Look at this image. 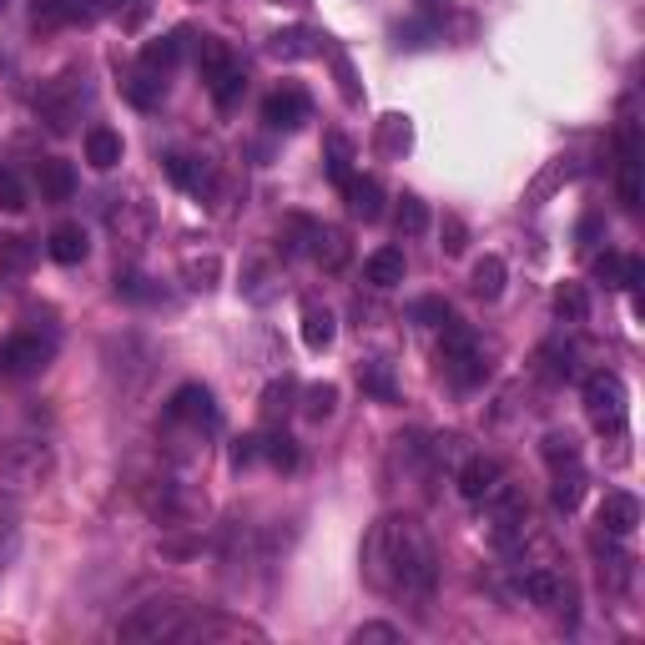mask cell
<instances>
[{"instance_id":"cell-1","label":"cell","mask_w":645,"mask_h":645,"mask_svg":"<svg viewBox=\"0 0 645 645\" xmlns=\"http://www.w3.org/2000/svg\"><path fill=\"white\" fill-rule=\"evenodd\" d=\"M363 575L378 590H399V595H429L439 580V560L429 535L414 520H378L363 540Z\"/></svg>"},{"instance_id":"cell-2","label":"cell","mask_w":645,"mask_h":645,"mask_svg":"<svg viewBox=\"0 0 645 645\" xmlns=\"http://www.w3.org/2000/svg\"><path fill=\"white\" fill-rule=\"evenodd\" d=\"M439 363H444L449 383H459V389H474V383L489 378V363H484L479 338L469 328H459V323H444V353H439Z\"/></svg>"},{"instance_id":"cell-3","label":"cell","mask_w":645,"mask_h":645,"mask_svg":"<svg viewBox=\"0 0 645 645\" xmlns=\"http://www.w3.org/2000/svg\"><path fill=\"white\" fill-rule=\"evenodd\" d=\"M202 81H207V91H212V101L217 106H232L237 96H242V86H247V76H242V66L232 61V51L222 46V41H212V36H202Z\"/></svg>"},{"instance_id":"cell-4","label":"cell","mask_w":645,"mask_h":645,"mask_svg":"<svg viewBox=\"0 0 645 645\" xmlns=\"http://www.w3.org/2000/svg\"><path fill=\"white\" fill-rule=\"evenodd\" d=\"M51 358H56V343L41 333H16L0 343V373L6 378H36L41 368H51Z\"/></svg>"},{"instance_id":"cell-5","label":"cell","mask_w":645,"mask_h":645,"mask_svg":"<svg viewBox=\"0 0 645 645\" xmlns=\"http://www.w3.org/2000/svg\"><path fill=\"white\" fill-rule=\"evenodd\" d=\"M585 409L600 429H620L625 424V383L615 373H590L585 378Z\"/></svg>"},{"instance_id":"cell-6","label":"cell","mask_w":645,"mask_h":645,"mask_svg":"<svg viewBox=\"0 0 645 645\" xmlns=\"http://www.w3.org/2000/svg\"><path fill=\"white\" fill-rule=\"evenodd\" d=\"M182 600H157V605H147V610H137L132 620H121V635L126 640H162V635H187V625H182Z\"/></svg>"},{"instance_id":"cell-7","label":"cell","mask_w":645,"mask_h":645,"mask_svg":"<svg viewBox=\"0 0 645 645\" xmlns=\"http://www.w3.org/2000/svg\"><path fill=\"white\" fill-rule=\"evenodd\" d=\"M313 116V101L303 86H278L268 101H263V121L273 126V132H298V126Z\"/></svg>"},{"instance_id":"cell-8","label":"cell","mask_w":645,"mask_h":645,"mask_svg":"<svg viewBox=\"0 0 645 645\" xmlns=\"http://www.w3.org/2000/svg\"><path fill=\"white\" fill-rule=\"evenodd\" d=\"M635 525H640V499L625 494V489H610L600 499V530L615 535V540H625V535H635Z\"/></svg>"},{"instance_id":"cell-9","label":"cell","mask_w":645,"mask_h":645,"mask_svg":"<svg viewBox=\"0 0 645 645\" xmlns=\"http://www.w3.org/2000/svg\"><path fill=\"white\" fill-rule=\"evenodd\" d=\"M167 419L172 424H212L217 404H212V394L202 389V383H182V389L172 394V404H167Z\"/></svg>"},{"instance_id":"cell-10","label":"cell","mask_w":645,"mask_h":645,"mask_svg":"<svg viewBox=\"0 0 645 645\" xmlns=\"http://www.w3.org/2000/svg\"><path fill=\"white\" fill-rule=\"evenodd\" d=\"M620 207L640 212V137H635V126L620 132Z\"/></svg>"},{"instance_id":"cell-11","label":"cell","mask_w":645,"mask_h":645,"mask_svg":"<svg viewBox=\"0 0 645 645\" xmlns=\"http://www.w3.org/2000/svg\"><path fill=\"white\" fill-rule=\"evenodd\" d=\"M520 595H525L530 605H545V610L570 605V585H565L555 570H530V575H520Z\"/></svg>"},{"instance_id":"cell-12","label":"cell","mask_w":645,"mask_h":645,"mask_svg":"<svg viewBox=\"0 0 645 645\" xmlns=\"http://www.w3.org/2000/svg\"><path fill=\"white\" fill-rule=\"evenodd\" d=\"M167 177H172L182 192H192V197H207V192L217 187L212 167H207V162H197V157H182V152H172V157H167Z\"/></svg>"},{"instance_id":"cell-13","label":"cell","mask_w":645,"mask_h":645,"mask_svg":"<svg viewBox=\"0 0 645 645\" xmlns=\"http://www.w3.org/2000/svg\"><path fill=\"white\" fill-rule=\"evenodd\" d=\"M404 247H378L368 263H363V278L373 283V288H399L404 283Z\"/></svg>"},{"instance_id":"cell-14","label":"cell","mask_w":645,"mask_h":645,"mask_svg":"<svg viewBox=\"0 0 645 645\" xmlns=\"http://www.w3.org/2000/svg\"><path fill=\"white\" fill-rule=\"evenodd\" d=\"M499 479H504V469H499L494 459H484V454H479V459H469V464L459 469V494L479 504V499H484V494H489Z\"/></svg>"},{"instance_id":"cell-15","label":"cell","mask_w":645,"mask_h":645,"mask_svg":"<svg viewBox=\"0 0 645 645\" xmlns=\"http://www.w3.org/2000/svg\"><path fill=\"white\" fill-rule=\"evenodd\" d=\"M192 31L182 26V31H172V36H162V41H147L142 46V71H152V76H167L172 66H177V56H182V41H187Z\"/></svg>"},{"instance_id":"cell-16","label":"cell","mask_w":645,"mask_h":645,"mask_svg":"<svg viewBox=\"0 0 645 645\" xmlns=\"http://www.w3.org/2000/svg\"><path fill=\"white\" fill-rule=\"evenodd\" d=\"M36 182H41V202H71V192H76L71 162H56V157L36 167Z\"/></svg>"},{"instance_id":"cell-17","label":"cell","mask_w":645,"mask_h":645,"mask_svg":"<svg viewBox=\"0 0 645 645\" xmlns=\"http://www.w3.org/2000/svg\"><path fill=\"white\" fill-rule=\"evenodd\" d=\"M343 197H348V212H353V217H363V222H378V217H383V187H378L373 177H353V182L343 187Z\"/></svg>"},{"instance_id":"cell-18","label":"cell","mask_w":645,"mask_h":645,"mask_svg":"<svg viewBox=\"0 0 645 645\" xmlns=\"http://www.w3.org/2000/svg\"><path fill=\"white\" fill-rule=\"evenodd\" d=\"M121 132H111V126H91L86 132V162L96 167V172H111L116 162H121Z\"/></svg>"},{"instance_id":"cell-19","label":"cell","mask_w":645,"mask_h":645,"mask_svg":"<svg viewBox=\"0 0 645 645\" xmlns=\"http://www.w3.org/2000/svg\"><path fill=\"white\" fill-rule=\"evenodd\" d=\"M323 51V41L313 36V31H278L273 41H268V56L273 61H308V56H318Z\"/></svg>"},{"instance_id":"cell-20","label":"cell","mask_w":645,"mask_h":645,"mask_svg":"<svg viewBox=\"0 0 645 645\" xmlns=\"http://www.w3.org/2000/svg\"><path fill=\"white\" fill-rule=\"evenodd\" d=\"M333 338H338L333 313H328L323 303H303V343H308L313 353H323V348H333Z\"/></svg>"},{"instance_id":"cell-21","label":"cell","mask_w":645,"mask_h":645,"mask_svg":"<svg viewBox=\"0 0 645 645\" xmlns=\"http://www.w3.org/2000/svg\"><path fill=\"white\" fill-rule=\"evenodd\" d=\"M46 252L56 257L61 268H76L81 257H86V232L76 227V222H61L56 232H51V242H46Z\"/></svg>"},{"instance_id":"cell-22","label":"cell","mask_w":645,"mask_h":645,"mask_svg":"<svg viewBox=\"0 0 645 645\" xmlns=\"http://www.w3.org/2000/svg\"><path fill=\"white\" fill-rule=\"evenodd\" d=\"M504 257H494V252H484L479 263H474V278H469V288H474V298H484V303H494L499 293H504Z\"/></svg>"},{"instance_id":"cell-23","label":"cell","mask_w":645,"mask_h":645,"mask_svg":"<svg viewBox=\"0 0 645 645\" xmlns=\"http://www.w3.org/2000/svg\"><path fill=\"white\" fill-rule=\"evenodd\" d=\"M409 142H414V132H409V116H383L378 121V152L383 157H404L409 152Z\"/></svg>"},{"instance_id":"cell-24","label":"cell","mask_w":645,"mask_h":645,"mask_svg":"<svg viewBox=\"0 0 645 645\" xmlns=\"http://www.w3.org/2000/svg\"><path fill=\"white\" fill-rule=\"evenodd\" d=\"M86 11H81V0H36L31 6V21L36 26H46V31H56V26H71V21H81Z\"/></svg>"},{"instance_id":"cell-25","label":"cell","mask_w":645,"mask_h":645,"mask_svg":"<svg viewBox=\"0 0 645 645\" xmlns=\"http://www.w3.org/2000/svg\"><path fill=\"white\" fill-rule=\"evenodd\" d=\"M323 268H343L348 263V237L338 232V227H318V237H313V247H308Z\"/></svg>"},{"instance_id":"cell-26","label":"cell","mask_w":645,"mask_h":645,"mask_svg":"<svg viewBox=\"0 0 645 645\" xmlns=\"http://www.w3.org/2000/svg\"><path fill=\"white\" fill-rule=\"evenodd\" d=\"M358 389L363 394H373L378 404H389L394 399V373H389V363H358Z\"/></svg>"},{"instance_id":"cell-27","label":"cell","mask_w":645,"mask_h":645,"mask_svg":"<svg viewBox=\"0 0 645 645\" xmlns=\"http://www.w3.org/2000/svg\"><path fill=\"white\" fill-rule=\"evenodd\" d=\"M323 167H328V177L338 182V187H348L353 182V142L348 137H328V157H323Z\"/></svg>"},{"instance_id":"cell-28","label":"cell","mask_w":645,"mask_h":645,"mask_svg":"<svg viewBox=\"0 0 645 645\" xmlns=\"http://www.w3.org/2000/svg\"><path fill=\"white\" fill-rule=\"evenodd\" d=\"M555 313H560L565 323H585V318H590V293H585L580 283H560V288H555Z\"/></svg>"},{"instance_id":"cell-29","label":"cell","mask_w":645,"mask_h":645,"mask_svg":"<svg viewBox=\"0 0 645 645\" xmlns=\"http://www.w3.org/2000/svg\"><path fill=\"white\" fill-rule=\"evenodd\" d=\"M36 263V242L31 237H0V268L6 273H26Z\"/></svg>"},{"instance_id":"cell-30","label":"cell","mask_w":645,"mask_h":645,"mask_svg":"<svg viewBox=\"0 0 645 645\" xmlns=\"http://www.w3.org/2000/svg\"><path fill=\"white\" fill-rule=\"evenodd\" d=\"M333 409H338V389H333V383H313V389H303V419L323 424Z\"/></svg>"},{"instance_id":"cell-31","label":"cell","mask_w":645,"mask_h":645,"mask_svg":"<svg viewBox=\"0 0 645 645\" xmlns=\"http://www.w3.org/2000/svg\"><path fill=\"white\" fill-rule=\"evenodd\" d=\"M162 91H167V81L152 76V71H137L132 81H126V96H132V106H157Z\"/></svg>"},{"instance_id":"cell-32","label":"cell","mask_w":645,"mask_h":645,"mask_svg":"<svg viewBox=\"0 0 645 645\" xmlns=\"http://www.w3.org/2000/svg\"><path fill=\"white\" fill-rule=\"evenodd\" d=\"M394 222H399V237H419V232L429 227V207H424L419 197H404V202H399V217H394Z\"/></svg>"},{"instance_id":"cell-33","label":"cell","mask_w":645,"mask_h":645,"mask_svg":"<svg viewBox=\"0 0 645 645\" xmlns=\"http://www.w3.org/2000/svg\"><path fill=\"white\" fill-rule=\"evenodd\" d=\"M580 494H585V474H580L575 464H570V474L560 469V474H555V504H560V509L570 514V509L580 504Z\"/></svg>"},{"instance_id":"cell-34","label":"cell","mask_w":645,"mask_h":645,"mask_svg":"<svg viewBox=\"0 0 645 645\" xmlns=\"http://www.w3.org/2000/svg\"><path fill=\"white\" fill-rule=\"evenodd\" d=\"M293 394H298V389H293L288 378H283V383H273V389L263 394V419H268V424H278V419L293 409Z\"/></svg>"},{"instance_id":"cell-35","label":"cell","mask_w":645,"mask_h":645,"mask_svg":"<svg viewBox=\"0 0 645 645\" xmlns=\"http://www.w3.org/2000/svg\"><path fill=\"white\" fill-rule=\"evenodd\" d=\"M0 212H26V182L11 167H0Z\"/></svg>"},{"instance_id":"cell-36","label":"cell","mask_w":645,"mask_h":645,"mask_svg":"<svg viewBox=\"0 0 645 645\" xmlns=\"http://www.w3.org/2000/svg\"><path fill=\"white\" fill-rule=\"evenodd\" d=\"M263 454H268V464H273V469H298V444H293L288 434L263 439Z\"/></svg>"},{"instance_id":"cell-37","label":"cell","mask_w":645,"mask_h":645,"mask_svg":"<svg viewBox=\"0 0 645 645\" xmlns=\"http://www.w3.org/2000/svg\"><path fill=\"white\" fill-rule=\"evenodd\" d=\"M540 454L560 469V464H575L580 459V449H575V439L570 434H545V444H540Z\"/></svg>"},{"instance_id":"cell-38","label":"cell","mask_w":645,"mask_h":645,"mask_svg":"<svg viewBox=\"0 0 645 645\" xmlns=\"http://www.w3.org/2000/svg\"><path fill=\"white\" fill-rule=\"evenodd\" d=\"M595 278H600L605 288H625V257H620V252H600V257H595Z\"/></svg>"},{"instance_id":"cell-39","label":"cell","mask_w":645,"mask_h":645,"mask_svg":"<svg viewBox=\"0 0 645 645\" xmlns=\"http://www.w3.org/2000/svg\"><path fill=\"white\" fill-rule=\"evenodd\" d=\"M217 273H222L217 257H187V283H192V288H212Z\"/></svg>"},{"instance_id":"cell-40","label":"cell","mask_w":645,"mask_h":645,"mask_svg":"<svg viewBox=\"0 0 645 645\" xmlns=\"http://www.w3.org/2000/svg\"><path fill=\"white\" fill-rule=\"evenodd\" d=\"M333 71H338V91H343V101H348V106H358V101H363V91H358L353 66H348V56H343V51H333Z\"/></svg>"},{"instance_id":"cell-41","label":"cell","mask_w":645,"mask_h":645,"mask_svg":"<svg viewBox=\"0 0 645 645\" xmlns=\"http://www.w3.org/2000/svg\"><path fill=\"white\" fill-rule=\"evenodd\" d=\"M414 323H424V328L449 323V303H444V298H419V303H414Z\"/></svg>"},{"instance_id":"cell-42","label":"cell","mask_w":645,"mask_h":645,"mask_svg":"<svg viewBox=\"0 0 645 645\" xmlns=\"http://www.w3.org/2000/svg\"><path fill=\"white\" fill-rule=\"evenodd\" d=\"M469 247V227L459 217H444V252H464Z\"/></svg>"},{"instance_id":"cell-43","label":"cell","mask_w":645,"mask_h":645,"mask_svg":"<svg viewBox=\"0 0 645 645\" xmlns=\"http://www.w3.org/2000/svg\"><path fill=\"white\" fill-rule=\"evenodd\" d=\"M353 640H358V645H363V640H399V625L373 620V625H358V630H353Z\"/></svg>"},{"instance_id":"cell-44","label":"cell","mask_w":645,"mask_h":645,"mask_svg":"<svg viewBox=\"0 0 645 645\" xmlns=\"http://www.w3.org/2000/svg\"><path fill=\"white\" fill-rule=\"evenodd\" d=\"M257 454H263V439H237V444H232V464H237V469L252 464Z\"/></svg>"},{"instance_id":"cell-45","label":"cell","mask_w":645,"mask_h":645,"mask_svg":"<svg viewBox=\"0 0 645 645\" xmlns=\"http://www.w3.org/2000/svg\"><path fill=\"white\" fill-rule=\"evenodd\" d=\"M419 6H424L429 16H444V11H449V0H419Z\"/></svg>"}]
</instances>
